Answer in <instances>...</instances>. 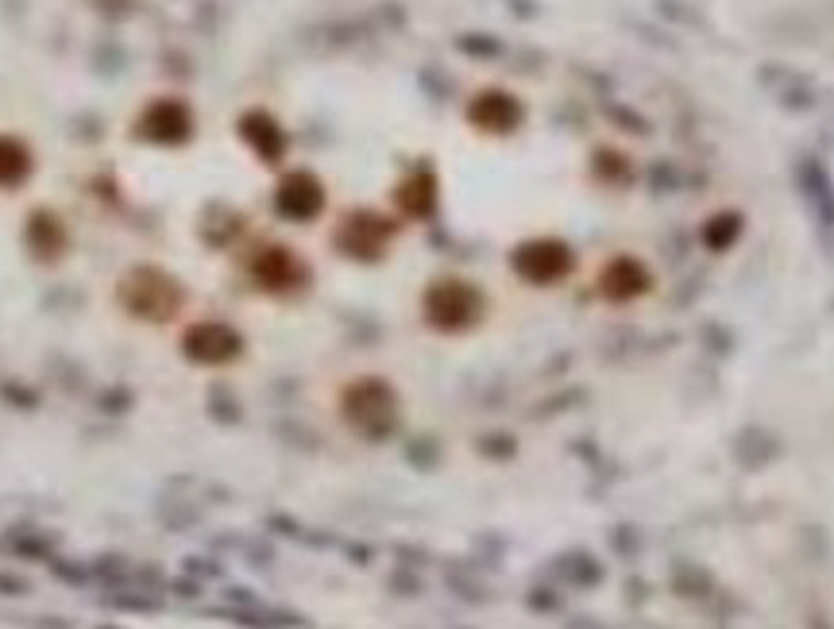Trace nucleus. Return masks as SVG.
<instances>
[{
    "mask_svg": "<svg viewBox=\"0 0 834 629\" xmlns=\"http://www.w3.org/2000/svg\"><path fill=\"white\" fill-rule=\"evenodd\" d=\"M186 131L189 113L178 101H159V105H151L143 113V136L155 139V143H178V139H186Z\"/></svg>",
    "mask_w": 834,
    "mask_h": 629,
    "instance_id": "nucleus-1",
    "label": "nucleus"
},
{
    "mask_svg": "<svg viewBox=\"0 0 834 629\" xmlns=\"http://www.w3.org/2000/svg\"><path fill=\"white\" fill-rule=\"evenodd\" d=\"M32 174V155L20 139L0 136V186H20Z\"/></svg>",
    "mask_w": 834,
    "mask_h": 629,
    "instance_id": "nucleus-2",
    "label": "nucleus"
},
{
    "mask_svg": "<svg viewBox=\"0 0 834 629\" xmlns=\"http://www.w3.org/2000/svg\"><path fill=\"white\" fill-rule=\"evenodd\" d=\"M294 201H302V213H313V209L321 205L317 186H313L310 178H302V174H298V178H290L287 186H282V197H278V205H282V209H290Z\"/></svg>",
    "mask_w": 834,
    "mask_h": 629,
    "instance_id": "nucleus-3",
    "label": "nucleus"
}]
</instances>
